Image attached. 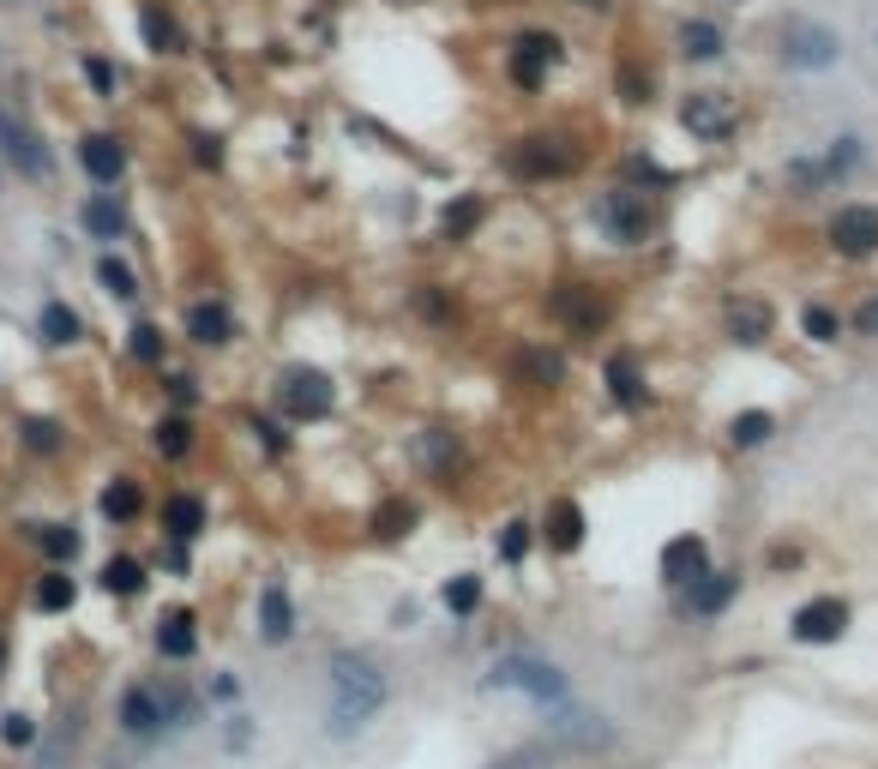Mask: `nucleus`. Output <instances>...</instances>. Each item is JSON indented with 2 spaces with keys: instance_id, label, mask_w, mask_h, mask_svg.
Segmentation results:
<instances>
[{
  "instance_id": "f257e3e1",
  "label": "nucleus",
  "mask_w": 878,
  "mask_h": 769,
  "mask_svg": "<svg viewBox=\"0 0 878 769\" xmlns=\"http://www.w3.org/2000/svg\"><path fill=\"white\" fill-rule=\"evenodd\" d=\"M379 703H386V673L374 668V656H362V649H337L331 656V734H355V727H367L379 715Z\"/></svg>"
},
{
  "instance_id": "f03ea898",
  "label": "nucleus",
  "mask_w": 878,
  "mask_h": 769,
  "mask_svg": "<svg viewBox=\"0 0 878 769\" xmlns=\"http://www.w3.org/2000/svg\"><path fill=\"white\" fill-rule=\"evenodd\" d=\"M782 60L788 67H800V73H824V67H836L843 60V36L831 31V24H819V19H782Z\"/></svg>"
},
{
  "instance_id": "7ed1b4c3",
  "label": "nucleus",
  "mask_w": 878,
  "mask_h": 769,
  "mask_svg": "<svg viewBox=\"0 0 878 769\" xmlns=\"http://www.w3.org/2000/svg\"><path fill=\"white\" fill-rule=\"evenodd\" d=\"M651 223H656L651 199H644V192H632V187H614V192H602V199H596V229H602L614 247H638V241L651 235Z\"/></svg>"
},
{
  "instance_id": "20e7f679",
  "label": "nucleus",
  "mask_w": 878,
  "mask_h": 769,
  "mask_svg": "<svg viewBox=\"0 0 878 769\" xmlns=\"http://www.w3.org/2000/svg\"><path fill=\"white\" fill-rule=\"evenodd\" d=\"M488 686L524 691V698H536V703H559V698H566V673H559L554 661H542V656H505V661H493Z\"/></svg>"
},
{
  "instance_id": "39448f33",
  "label": "nucleus",
  "mask_w": 878,
  "mask_h": 769,
  "mask_svg": "<svg viewBox=\"0 0 878 769\" xmlns=\"http://www.w3.org/2000/svg\"><path fill=\"white\" fill-rule=\"evenodd\" d=\"M505 163H512V175H524V181H548V175H571V169H578V157L566 151V138H548V133L518 138Z\"/></svg>"
},
{
  "instance_id": "423d86ee",
  "label": "nucleus",
  "mask_w": 878,
  "mask_h": 769,
  "mask_svg": "<svg viewBox=\"0 0 878 769\" xmlns=\"http://www.w3.org/2000/svg\"><path fill=\"white\" fill-rule=\"evenodd\" d=\"M277 403H284L296 421H325L331 403H337V391H331L325 374H313V367H296V374H284V384H277Z\"/></svg>"
},
{
  "instance_id": "0eeeda50",
  "label": "nucleus",
  "mask_w": 878,
  "mask_h": 769,
  "mask_svg": "<svg viewBox=\"0 0 878 769\" xmlns=\"http://www.w3.org/2000/svg\"><path fill=\"white\" fill-rule=\"evenodd\" d=\"M788 632H794V644H836V637L848 632V601L836 595H812L807 608L788 620Z\"/></svg>"
},
{
  "instance_id": "6e6552de",
  "label": "nucleus",
  "mask_w": 878,
  "mask_h": 769,
  "mask_svg": "<svg viewBox=\"0 0 878 769\" xmlns=\"http://www.w3.org/2000/svg\"><path fill=\"white\" fill-rule=\"evenodd\" d=\"M831 247L843 253V259H867V253H878V211L873 204H843V211L831 216Z\"/></svg>"
},
{
  "instance_id": "1a4fd4ad",
  "label": "nucleus",
  "mask_w": 878,
  "mask_h": 769,
  "mask_svg": "<svg viewBox=\"0 0 878 769\" xmlns=\"http://www.w3.org/2000/svg\"><path fill=\"white\" fill-rule=\"evenodd\" d=\"M0 151L12 157V169H19L24 181H48V151L36 145V133L12 109H0Z\"/></svg>"
},
{
  "instance_id": "9d476101",
  "label": "nucleus",
  "mask_w": 878,
  "mask_h": 769,
  "mask_svg": "<svg viewBox=\"0 0 878 769\" xmlns=\"http://www.w3.org/2000/svg\"><path fill=\"white\" fill-rule=\"evenodd\" d=\"M680 126L692 138H729L734 133V102L722 91H692L680 102Z\"/></svg>"
},
{
  "instance_id": "9b49d317",
  "label": "nucleus",
  "mask_w": 878,
  "mask_h": 769,
  "mask_svg": "<svg viewBox=\"0 0 878 769\" xmlns=\"http://www.w3.org/2000/svg\"><path fill=\"white\" fill-rule=\"evenodd\" d=\"M559 60V36H548V31H530L524 43L512 48V79L524 85V91H536L542 79H548V67Z\"/></svg>"
},
{
  "instance_id": "f8f14e48",
  "label": "nucleus",
  "mask_w": 878,
  "mask_h": 769,
  "mask_svg": "<svg viewBox=\"0 0 878 769\" xmlns=\"http://www.w3.org/2000/svg\"><path fill=\"white\" fill-rule=\"evenodd\" d=\"M554 319H566L578 337H596V331L608 325V301H602L596 289H578V283H571V289L554 294Z\"/></svg>"
},
{
  "instance_id": "ddd939ff",
  "label": "nucleus",
  "mask_w": 878,
  "mask_h": 769,
  "mask_svg": "<svg viewBox=\"0 0 878 769\" xmlns=\"http://www.w3.org/2000/svg\"><path fill=\"white\" fill-rule=\"evenodd\" d=\"M710 571V547L704 535H674L668 547H662V577L668 583H692V577Z\"/></svg>"
},
{
  "instance_id": "4468645a",
  "label": "nucleus",
  "mask_w": 878,
  "mask_h": 769,
  "mask_svg": "<svg viewBox=\"0 0 878 769\" xmlns=\"http://www.w3.org/2000/svg\"><path fill=\"white\" fill-rule=\"evenodd\" d=\"M584 511H578V499H548V517H542V535H548V547L554 554H578L584 547Z\"/></svg>"
},
{
  "instance_id": "2eb2a0df",
  "label": "nucleus",
  "mask_w": 878,
  "mask_h": 769,
  "mask_svg": "<svg viewBox=\"0 0 878 769\" xmlns=\"http://www.w3.org/2000/svg\"><path fill=\"white\" fill-rule=\"evenodd\" d=\"M121 727H126V734H138V739H157L163 727H169V722H163V698H157V691H151V686L126 691V698H121Z\"/></svg>"
},
{
  "instance_id": "dca6fc26",
  "label": "nucleus",
  "mask_w": 878,
  "mask_h": 769,
  "mask_svg": "<svg viewBox=\"0 0 878 769\" xmlns=\"http://www.w3.org/2000/svg\"><path fill=\"white\" fill-rule=\"evenodd\" d=\"M259 632H265V644H289V632H296V608H289L284 583L259 589Z\"/></svg>"
},
{
  "instance_id": "f3484780",
  "label": "nucleus",
  "mask_w": 878,
  "mask_h": 769,
  "mask_svg": "<svg viewBox=\"0 0 878 769\" xmlns=\"http://www.w3.org/2000/svg\"><path fill=\"white\" fill-rule=\"evenodd\" d=\"M79 163H85V175H91V181H121V169H126V151H121V138L91 133V138L79 145Z\"/></svg>"
},
{
  "instance_id": "a211bd4d",
  "label": "nucleus",
  "mask_w": 878,
  "mask_h": 769,
  "mask_svg": "<svg viewBox=\"0 0 878 769\" xmlns=\"http://www.w3.org/2000/svg\"><path fill=\"white\" fill-rule=\"evenodd\" d=\"M199 649V632H193V613L187 608H175V613H163L157 620V656H169V661H187Z\"/></svg>"
},
{
  "instance_id": "6ab92c4d",
  "label": "nucleus",
  "mask_w": 878,
  "mask_h": 769,
  "mask_svg": "<svg viewBox=\"0 0 878 769\" xmlns=\"http://www.w3.org/2000/svg\"><path fill=\"white\" fill-rule=\"evenodd\" d=\"M686 589H692V613H704V620H710V613H722V608L734 601L741 571H704V577H692Z\"/></svg>"
},
{
  "instance_id": "aec40b11",
  "label": "nucleus",
  "mask_w": 878,
  "mask_h": 769,
  "mask_svg": "<svg viewBox=\"0 0 878 769\" xmlns=\"http://www.w3.org/2000/svg\"><path fill=\"white\" fill-rule=\"evenodd\" d=\"M187 337H193V343H205V349H218V343H229V337H235V319H229V307H218V301H199L193 313H187Z\"/></svg>"
},
{
  "instance_id": "412c9836",
  "label": "nucleus",
  "mask_w": 878,
  "mask_h": 769,
  "mask_svg": "<svg viewBox=\"0 0 878 769\" xmlns=\"http://www.w3.org/2000/svg\"><path fill=\"white\" fill-rule=\"evenodd\" d=\"M608 739H614V727L602 715H554V746H608Z\"/></svg>"
},
{
  "instance_id": "4be33fe9",
  "label": "nucleus",
  "mask_w": 878,
  "mask_h": 769,
  "mask_svg": "<svg viewBox=\"0 0 878 769\" xmlns=\"http://www.w3.org/2000/svg\"><path fill=\"white\" fill-rule=\"evenodd\" d=\"M367 530H374L379 542H403V535L415 530V505L410 499H379L374 517H367Z\"/></svg>"
},
{
  "instance_id": "5701e85b",
  "label": "nucleus",
  "mask_w": 878,
  "mask_h": 769,
  "mask_svg": "<svg viewBox=\"0 0 878 769\" xmlns=\"http://www.w3.org/2000/svg\"><path fill=\"white\" fill-rule=\"evenodd\" d=\"M163 530H169L175 542H193V535L205 530V505H199L193 493H175L169 505H163Z\"/></svg>"
},
{
  "instance_id": "b1692460",
  "label": "nucleus",
  "mask_w": 878,
  "mask_h": 769,
  "mask_svg": "<svg viewBox=\"0 0 878 769\" xmlns=\"http://www.w3.org/2000/svg\"><path fill=\"white\" fill-rule=\"evenodd\" d=\"M481 216H488V204H481V199H452L440 211V241H469Z\"/></svg>"
},
{
  "instance_id": "393cba45",
  "label": "nucleus",
  "mask_w": 878,
  "mask_h": 769,
  "mask_svg": "<svg viewBox=\"0 0 878 769\" xmlns=\"http://www.w3.org/2000/svg\"><path fill=\"white\" fill-rule=\"evenodd\" d=\"M729 331H734V343H765L770 337V307L765 301H734Z\"/></svg>"
},
{
  "instance_id": "a878e982",
  "label": "nucleus",
  "mask_w": 878,
  "mask_h": 769,
  "mask_svg": "<svg viewBox=\"0 0 878 769\" xmlns=\"http://www.w3.org/2000/svg\"><path fill=\"white\" fill-rule=\"evenodd\" d=\"M680 55L686 60H716L722 55V31L710 19H686L680 24Z\"/></svg>"
},
{
  "instance_id": "bb28decb",
  "label": "nucleus",
  "mask_w": 878,
  "mask_h": 769,
  "mask_svg": "<svg viewBox=\"0 0 878 769\" xmlns=\"http://www.w3.org/2000/svg\"><path fill=\"white\" fill-rule=\"evenodd\" d=\"M97 505H103V517H109V523H133L138 511H145V493H138V481H109Z\"/></svg>"
},
{
  "instance_id": "cd10ccee",
  "label": "nucleus",
  "mask_w": 878,
  "mask_h": 769,
  "mask_svg": "<svg viewBox=\"0 0 878 769\" xmlns=\"http://www.w3.org/2000/svg\"><path fill=\"white\" fill-rule=\"evenodd\" d=\"M608 384H614V397H620V403H626V409H632V403H644V379H638V355H632V349H620V355H614V361H608Z\"/></svg>"
},
{
  "instance_id": "c85d7f7f",
  "label": "nucleus",
  "mask_w": 878,
  "mask_h": 769,
  "mask_svg": "<svg viewBox=\"0 0 878 769\" xmlns=\"http://www.w3.org/2000/svg\"><path fill=\"white\" fill-rule=\"evenodd\" d=\"M770 433H776V415H770V409H746V415H734V421H729V439L741 445V452L765 445Z\"/></svg>"
},
{
  "instance_id": "c756f323",
  "label": "nucleus",
  "mask_w": 878,
  "mask_h": 769,
  "mask_svg": "<svg viewBox=\"0 0 878 769\" xmlns=\"http://www.w3.org/2000/svg\"><path fill=\"white\" fill-rule=\"evenodd\" d=\"M138 31H145V43L157 48V55H175V48H181V31H175V19L163 7H145L138 12Z\"/></svg>"
},
{
  "instance_id": "7c9ffc66",
  "label": "nucleus",
  "mask_w": 878,
  "mask_h": 769,
  "mask_svg": "<svg viewBox=\"0 0 878 769\" xmlns=\"http://www.w3.org/2000/svg\"><path fill=\"white\" fill-rule=\"evenodd\" d=\"M85 229H91V235H103V241L126 235V211H121V199H91V204H85Z\"/></svg>"
},
{
  "instance_id": "2f4dec72",
  "label": "nucleus",
  "mask_w": 878,
  "mask_h": 769,
  "mask_svg": "<svg viewBox=\"0 0 878 769\" xmlns=\"http://www.w3.org/2000/svg\"><path fill=\"white\" fill-rule=\"evenodd\" d=\"M415 452H422V464L434 469V476H445V469L457 464V439H452L445 427H427L422 439H415Z\"/></svg>"
},
{
  "instance_id": "473e14b6",
  "label": "nucleus",
  "mask_w": 878,
  "mask_h": 769,
  "mask_svg": "<svg viewBox=\"0 0 878 769\" xmlns=\"http://www.w3.org/2000/svg\"><path fill=\"white\" fill-rule=\"evenodd\" d=\"M73 595H79V589H73V577H67V571L36 577V608H43V613H67V608H73Z\"/></svg>"
},
{
  "instance_id": "72a5a7b5",
  "label": "nucleus",
  "mask_w": 878,
  "mask_h": 769,
  "mask_svg": "<svg viewBox=\"0 0 878 769\" xmlns=\"http://www.w3.org/2000/svg\"><path fill=\"white\" fill-rule=\"evenodd\" d=\"M559 374H566V367H559L554 349H524V355H518V379H524V384H554Z\"/></svg>"
},
{
  "instance_id": "f704fd0d",
  "label": "nucleus",
  "mask_w": 878,
  "mask_h": 769,
  "mask_svg": "<svg viewBox=\"0 0 878 769\" xmlns=\"http://www.w3.org/2000/svg\"><path fill=\"white\" fill-rule=\"evenodd\" d=\"M43 337L48 343H79V313L67 301H43Z\"/></svg>"
},
{
  "instance_id": "c9c22d12",
  "label": "nucleus",
  "mask_w": 878,
  "mask_h": 769,
  "mask_svg": "<svg viewBox=\"0 0 878 769\" xmlns=\"http://www.w3.org/2000/svg\"><path fill=\"white\" fill-rule=\"evenodd\" d=\"M103 589H109V595H138V589H145V566H138V559H109V566H103Z\"/></svg>"
},
{
  "instance_id": "e433bc0d",
  "label": "nucleus",
  "mask_w": 878,
  "mask_h": 769,
  "mask_svg": "<svg viewBox=\"0 0 878 769\" xmlns=\"http://www.w3.org/2000/svg\"><path fill=\"white\" fill-rule=\"evenodd\" d=\"M157 452H163V457H187V452H193V427H187L181 415H169V421L157 427Z\"/></svg>"
},
{
  "instance_id": "4c0bfd02",
  "label": "nucleus",
  "mask_w": 878,
  "mask_h": 769,
  "mask_svg": "<svg viewBox=\"0 0 878 769\" xmlns=\"http://www.w3.org/2000/svg\"><path fill=\"white\" fill-rule=\"evenodd\" d=\"M445 608H452V613H476L481 608V577H452V583H445Z\"/></svg>"
},
{
  "instance_id": "58836bf2",
  "label": "nucleus",
  "mask_w": 878,
  "mask_h": 769,
  "mask_svg": "<svg viewBox=\"0 0 878 769\" xmlns=\"http://www.w3.org/2000/svg\"><path fill=\"white\" fill-rule=\"evenodd\" d=\"M800 325H807V337H812V343H836L843 319H836L831 307H807V313H800Z\"/></svg>"
},
{
  "instance_id": "ea45409f",
  "label": "nucleus",
  "mask_w": 878,
  "mask_h": 769,
  "mask_svg": "<svg viewBox=\"0 0 878 769\" xmlns=\"http://www.w3.org/2000/svg\"><path fill=\"white\" fill-rule=\"evenodd\" d=\"M126 349H133V361H163V331L157 325H133Z\"/></svg>"
},
{
  "instance_id": "a19ab883",
  "label": "nucleus",
  "mask_w": 878,
  "mask_h": 769,
  "mask_svg": "<svg viewBox=\"0 0 878 769\" xmlns=\"http://www.w3.org/2000/svg\"><path fill=\"white\" fill-rule=\"evenodd\" d=\"M97 277H103V283H109V294H121V301H126V294H138V277L126 271L121 259H103V265H97Z\"/></svg>"
},
{
  "instance_id": "79ce46f5",
  "label": "nucleus",
  "mask_w": 878,
  "mask_h": 769,
  "mask_svg": "<svg viewBox=\"0 0 878 769\" xmlns=\"http://www.w3.org/2000/svg\"><path fill=\"white\" fill-rule=\"evenodd\" d=\"M524 554H530V523H505V535H500V559H505V566H518Z\"/></svg>"
},
{
  "instance_id": "37998d69",
  "label": "nucleus",
  "mask_w": 878,
  "mask_h": 769,
  "mask_svg": "<svg viewBox=\"0 0 878 769\" xmlns=\"http://www.w3.org/2000/svg\"><path fill=\"white\" fill-rule=\"evenodd\" d=\"M24 445L31 452H60V427L55 421H24Z\"/></svg>"
},
{
  "instance_id": "c03bdc74",
  "label": "nucleus",
  "mask_w": 878,
  "mask_h": 769,
  "mask_svg": "<svg viewBox=\"0 0 878 769\" xmlns=\"http://www.w3.org/2000/svg\"><path fill=\"white\" fill-rule=\"evenodd\" d=\"M43 554H48V559H73V554H79V535L55 523V530H43Z\"/></svg>"
},
{
  "instance_id": "a18cd8bd",
  "label": "nucleus",
  "mask_w": 878,
  "mask_h": 769,
  "mask_svg": "<svg viewBox=\"0 0 878 769\" xmlns=\"http://www.w3.org/2000/svg\"><path fill=\"white\" fill-rule=\"evenodd\" d=\"M488 769H548V746H518L512 758L488 764Z\"/></svg>"
},
{
  "instance_id": "49530a36",
  "label": "nucleus",
  "mask_w": 878,
  "mask_h": 769,
  "mask_svg": "<svg viewBox=\"0 0 878 769\" xmlns=\"http://www.w3.org/2000/svg\"><path fill=\"white\" fill-rule=\"evenodd\" d=\"M0 734H7V746H31V739H36V722H31V715H7V727H0Z\"/></svg>"
},
{
  "instance_id": "de8ad7c7",
  "label": "nucleus",
  "mask_w": 878,
  "mask_h": 769,
  "mask_svg": "<svg viewBox=\"0 0 878 769\" xmlns=\"http://www.w3.org/2000/svg\"><path fill=\"white\" fill-rule=\"evenodd\" d=\"M620 91H626V102H651V79H638L632 67H620Z\"/></svg>"
},
{
  "instance_id": "09e8293b",
  "label": "nucleus",
  "mask_w": 878,
  "mask_h": 769,
  "mask_svg": "<svg viewBox=\"0 0 878 769\" xmlns=\"http://www.w3.org/2000/svg\"><path fill=\"white\" fill-rule=\"evenodd\" d=\"M855 325L867 331V337H878V294L873 301H860V313H855Z\"/></svg>"
},
{
  "instance_id": "8fccbe9b",
  "label": "nucleus",
  "mask_w": 878,
  "mask_h": 769,
  "mask_svg": "<svg viewBox=\"0 0 878 769\" xmlns=\"http://www.w3.org/2000/svg\"><path fill=\"white\" fill-rule=\"evenodd\" d=\"M193 145H199V163H205V169H218V163H223V145H218V138H193Z\"/></svg>"
},
{
  "instance_id": "3c124183",
  "label": "nucleus",
  "mask_w": 878,
  "mask_h": 769,
  "mask_svg": "<svg viewBox=\"0 0 878 769\" xmlns=\"http://www.w3.org/2000/svg\"><path fill=\"white\" fill-rule=\"evenodd\" d=\"M169 397H175V403H193L199 391H193V379H169Z\"/></svg>"
},
{
  "instance_id": "603ef678",
  "label": "nucleus",
  "mask_w": 878,
  "mask_h": 769,
  "mask_svg": "<svg viewBox=\"0 0 878 769\" xmlns=\"http://www.w3.org/2000/svg\"><path fill=\"white\" fill-rule=\"evenodd\" d=\"M85 73H91V85H97V91H109V85H114V73L103 67V60H91V67H85Z\"/></svg>"
},
{
  "instance_id": "864d4df0",
  "label": "nucleus",
  "mask_w": 878,
  "mask_h": 769,
  "mask_svg": "<svg viewBox=\"0 0 878 769\" xmlns=\"http://www.w3.org/2000/svg\"><path fill=\"white\" fill-rule=\"evenodd\" d=\"M571 7H608V0H571Z\"/></svg>"
}]
</instances>
